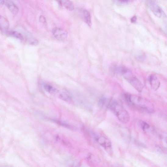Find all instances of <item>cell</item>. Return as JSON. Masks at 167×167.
Wrapping results in <instances>:
<instances>
[{
	"mask_svg": "<svg viewBox=\"0 0 167 167\" xmlns=\"http://www.w3.org/2000/svg\"><path fill=\"white\" fill-rule=\"evenodd\" d=\"M120 1H121L122 2H125L127 1V0H120Z\"/></svg>",
	"mask_w": 167,
	"mask_h": 167,
	"instance_id": "d4e9b609",
	"label": "cell"
},
{
	"mask_svg": "<svg viewBox=\"0 0 167 167\" xmlns=\"http://www.w3.org/2000/svg\"><path fill=\"white\" fill-rule=\"evenodd\" d=\"M136 144L138 146L142 147H146V146L144 144L139 141H138L136 140L135 141Z\"/></svg>",
	"mask_w": 167,
	"mask_h": 167,
	"instance_id": "ffe728a7",
	"label": "cell"
},
{
	"mask_svg": "<svg viewBox=\"0 0 167 167\" xmlns=\"http://www.w3.org/2000/svg\"><path fill=\"white\" fill-rule=\"evenodd\" d=\"M55 122H56L57 123L61 125L62 126H63L65 127L72 129V130H75V127L71 126V125H69L65 123L57 121H56V120H55Z\"/></svg>",
	"mask_w": 167,
	"mask_h": 167,
	"instance_id": "ac0fdd59",
	"label": "cell"
},
{
	"mask_svg": "<svg viewBox=\"0 0 167 167\" xmlns=\"http://www.w3.org/2000/svg\"><path fill=\"white\" fill-rule=\"evenodd\" d=\"M138 123L143 130L146 133H151L154 131V129L150 126V125L143 120H139Z\"/></svg>",
	"mask_w": 167,
	"mask_h": 167,
	"instance_id": "8fae6325",
	"label": "cell"
},
{
	"mask_svg": "<svg viewBox=\"0 0 167 167\" xmlns=\"http://www.w3.org/2000/svg\"><path fill=\"white\" fill-rule=\"evenodd\" d=\"M53 35L57 39L63 41L67 39L68 37L67 32L63 29L55 28L52 31Z\"/></svg>",
	"mask_w": 167,
	"mask_h": 167,
	"instance_id": "5b68a950",
	"label": "cell"
},
{
	"mask_svg": "<svg viewBox=\"0 0 167 167\" xmlns=\"http://www.w3.org/2000/svg\"><path fill=\"white\" fill-rule=\"evenodd\" d=\"M9 34L21 41L24 40V36L20 32L17 31H12L9 32Z\"/></svg>",
	"mask_w": 167,
	"mask_h": 167,
	"instance_id": "e0dca14e",
	"label": "cell"
},
{
	"mask_svg": "<svg viewBox=\"0 0 167 167\" xmlns=\"http://www.w3.org/2000/svg\"><path fill=\"white\" fill-rule=\"evenodd\" d=\"M5 3V0H0V5H3Z\"/></svg>",
	"mask_w": 167,
	"mask_h": 167,
	"instance_id": "cb8c5ba5",
	"label": "cell"
},
{
	"mask_svg": "<svg viewBox=\"0 0 167 167\" xmlns=\"http://www.w3.org/2000/svg\"><path fill=\"white\" fill-rule=\"evenodd\" d=\"M131 85L138 91L141 92L144 88L141 81L136 77L134 76L131 72L129 70L123 76Z\"/></svg>",
	"mask_w": 167,
	"mask_h": 167,
	"instance_id": "3957f363",
	"label": "cell"
},
{
	"mask_svg": "<svg viewBox=\"0 0 167 167\" xmlns=\"http://www.w3.org/2000/svg\"><path fill=\"white\" fill-rule=\"evenodd\" d=\"M81 16L84 21L90 27L92 25L91 16L90 12L86 10L81 11Z\"/></svg>",
	"mask_w": 167,
	"mask_h": 167,
	"instance_id": "9c48e42d",
	"label": "cell"
},
{
	"mask_svg": "<svg viewBox=\"0 0 167 167\" xmlns=\"http://www.w3.org/2000/svg\"><path fill=\"white\" fill-rule=\"evenodd\" d=\"M147 5L150 10L156 16L159 18L165 17V13L162 8L152 0H148Z\"/></svg>",
	"mask_w": 167,
	"mask_h": 167,
	"instance_id": "277c9868",
	"label": "cell"
},
{
	"mask_svg": "<svg viewBox=\"0 0 167 167\" xmlns=\"http://www.w3.org/2000/svg\"><path fill=\"white\" fill-rule=\"evenodd\" d=\"M26 39L27 42L31 45L36 46L39 44L38 40L34 37H33L30 35H28L26 37Z\"/></svg>",
	"mask_w": 167,
	"mask_h": 167,
	"instance_id": "2e32d148",
	"label": "cell"
},
{
	"mask_svg": "<svg viewBox=\"0 0 167 167\" xmlns=\"http://www.w3.org/2000/svg\"><path fill=\"white\" fill-rule=\"evenodd\" d=\"M124 96L128 103L134 108L147 113H152L155 112L154 106L147 100L140 97L132 94H125Z\"/></svg>",
	"mask_w": 167,
	"mask_h": 167,
	"instance_id": "6da1fadb",
	"label": "cell"
},
{
	"mask_svg": "<svg viewBox=\"0 0 167 167\" xmlns=\"http://www.w3.org/2000/svg\"><path fill=\"white\" fill-rule=\"evenodd\" d=\"M148 80L153 90L156 91L159 89L161 83L158 78L154 74H151L148 77Z\"/></svg>",
	"mask_w": 167,
	"mask_h": 167,
	"instance_id": "8992f818",
	"label": "cell"
},
{
	"mask_svg": "<svg viewBox=\"0 0 167 167\" xmlns=\"http://www.w3.org/2000/svg\"><path fill=\"white\" fill-rule=\"evenodd\" d=\"M108 99L107 97L103 96L100 98L98 101V105L100 107L103 108L107 105Z\"/></svg>",
	"mask_w": 167,
	"mask_h": 167,
	"instance_id": "9a60e30c",
	"label": "cell"
},
{
	"mask_svg": "<svg viewBox=\"0 0 167 167\" xmlns=\"http://www.w3.org/2000/svg\"><path fill=\"white\" fill-rule=\"evenodd\" d=\"M96 140L99 143L100 145L103 147L105 150L109 154L111 151V144L110 141L104 137H97Z\"/></svg>",
	"mask_w": 167,
	"mask_h": 167,
	"instance_id": "52a82bcc",
	"label": "cell"
},
{
	"mask_svg": "<svg viewBox=\"0 0 167 167\" xmlns=\"http://www.w3.org/2000/svg\"><path fill=\"white\" fill-rule=\"evenodd\" d=\"M61 5L69 11L74 10V4L70 0H57Z\"/></svg>",
	"mask_w": 167,
	"mask_h": 167,
	"instance_id": "30bf717a",
	"label": "cell"
},
{
	"mask_svg": "<svg viewBox=\"0 0 167 167\" xmlns=\"http://www.w3.org/2000/svg\"><path fill=\"white\" fill-rule=\"evenodd\" d=\"M137 17L136 16L133 17L131 19V22L133 23H135L137 21Z\"/></svg>",
	"mask_w": 167,
	"mask_h": 167,
	"instance_id": "7402d4cb",
	"label": "cell"
},
{
	"mask_svg": "<svg viewBox=\"0 0 167 167\" xmlns=\"http://www.w3.org/2000/svg\"><path fill=\"white\" fill-rule=\"evenodd\" d=\"M156 147L157 151H158L159 152H161L162 153L163 152V150H162V148L158 146H157Z\"/></svg>",
	"mask_w": 167,
	"mask_h": 167,
	"instance_id": "603a6c76",
	"label": "cell"
},
{
	"mask_svg": "<svg viewBox=\"0 0 167 167\" xmlns=\"http://www.w3.org/2000/svg\"><path fill=\"white\" fill-rule=\"evenodd\" d=\"M59 97L60 98L66 101L71 99L70 96L66 93H63L60 94Z\"/></svg>",
	"mask_w": 167,
	"mask_h": 167,
	"instance_id": "d6986e66",
	"label": "cell"
},
{
	"mask_svg": "<svg viewBox=\"0 0 167 167\" xmlns=\"http://www.w3.org/2000/svg\"><path fill=\"white\" fill-rule=\"evenodd\" d=\"M43 86L44 90L51 94H55L59 92V91L56 88L49 84L44 83Z\"/></svg>",
	"mask_w": 167,
	"mask_h": 167,
	"instance_id": "4fadbf2b",
	"label": "cell"
},
{
	"mask_svg": "<svg viewBox=\"0 0 167 167\" xmlns=\"http://www.w3.org/2000/svg\"><path fill=\"white\" fill-rule=\"evenodd\" d=\"M10 27V23L8 20L2 16L0 15V30L6 31Z\"/></svg>",
	"mask_w": 167,
	"mask_h": 167,
	"instance_id": "7c38bea8",
	"label": "cell"
},
{
	"mask_svg": "<svg viewBox=\"0 0 167 167\" xmlns=\"http://www.w3.org/2000/svg\"><path fill=\"white\" fill-rule=\"evenodd\" d=\"M129 70V69L126 67L120 66L115 68V72L119 75L123 76Z\"/></svg>",
	"mask_w": 167,
	"mask_h": 167,
	"instance_id": "5bb4252c",
	"label": "cell"
},
{
	"mask_svg": "<svg viewBox=\"0 0 167 167\" xmlns=\"http://www.w3.org/2000/svg\"><path fill=\"white\" fill-rule=\"evenodd\" d=\"M4 4L13 15H16L19 12V8L11 0H5Z\"/></svg>",
	"mask_w": 167,
	"mask_h": 167,
	"instance_id": "ba28073f",
	"label": "cell"
},
{
	"mask_svg": "<svg viewBox=\"0 0 167 167\" xmlns=\"http://www.w3.org/2000/svg\"><path fill=\"white\" fill-rule=\"evenodd\" d=\"M108 108L117 116L120 122L126 123L129 122L130 115L128 113L117 101L113 100L110 102Z\"/></svg>",
	"mask_w": 167,
	"mask_h": 167,
	"instance_id": "7a4b0ae2",
	"label": "cell"
},
{
	"mask_svg": "<svg viewBox=\"0 0 167 167\" xmlns=\"http://www.w3.org/2000/svg\"><path fill=\"white\" fill-rule=\"evenodd\" d=\"M39 20L40 22L44 23V24L45 23L46 21L45 17L43 16H40L39 17Z\"/></svg>",
	"mask_w": 167,
	"mask_h": 167,
	"instance_id": "44dd1931",
	"label": "cell"
}]
</instances>
